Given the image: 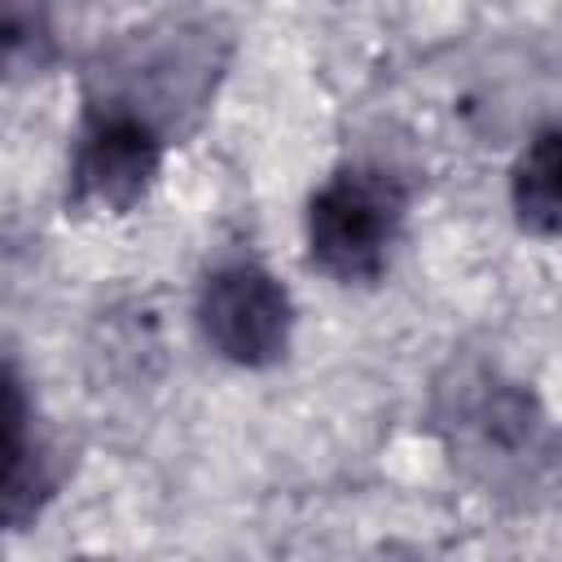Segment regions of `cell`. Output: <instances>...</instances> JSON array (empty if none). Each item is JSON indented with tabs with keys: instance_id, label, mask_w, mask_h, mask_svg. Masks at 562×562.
Returning a JSON list of instances; mask_svg holds the SVG:
<instances>
[{
	"instance_id": "6da1fadb",
	"label": "cell",
	"mask_w": 562,
	"mask_h": 562,
	"mask_svg": "<svg viewBox=\"0 0 562 562\" xmlns=\"http://www.w3.org/2000/svg\"><path fill=\"white\" fill-rule=\"evenodd\" d=\"M404 220V189L378 167L334 171L307 202V250L334 281H378Z\"/></svg>"
},
{
	"instance_id": "7a4b0ae2",
	"label": "cell",
	"mask_w": 562,
	"mask_h": 562,
	"mask_svg": "<svg viewBox=\"0 0 562 562\" xmlns=\"http://www.w3.org/2000/svg\"><path fill=\"white\" fill-rule=\"evenodd\" d=\"M198 329L215 356L241 369H268L285 356L294 329L290 290L259 263H220L198 290Z\"/></svg>"
},
{
	"instance_id": "3957f363",
	"label": "cell",
	"mask_w": 562,
	"mask_h": 562,
	"mask_svg": "<svg viewBox=\"0 0 562 562\" xmlns=\"http://www.w3.org/2000/svg\"><path fill=\"white\" fill-rule=\"evenodd\" d=\"M162 167V132L119 105H92L75 158H70V202L83 211L127 215L154 189Z\"/></svg>"
},
{
	"instance_id": "277c9868",
	"label": "cell",
	"mask_w": 562,
	"mask_h": 562,
	"mask_svg": "<svg viewBox=\"0 0 562 562\" xmlns=\"http://www.w3.org/2000/svg\"><path fill=\"white\" fill-rule=\"evenodd\" d=\"M452 426L479 448V452H518L536 439V426H540V413H536V400L509 382H474V386H461L457 404H452Z\"/></svg>"
},
{
	"instance_id": "5b68a950",
	"label": "cell",
	"mask_w": 562,
	"mask_h": 562,
	"mask_svg": "<svg viewBox=\"0 0 562 562\" xmlns=\"http://www.w3.org/2000/svg\"><path fill=\"white\" fill-rule=\"evenodd\" d=\"M509 202L531 237H562V123L527 140L509 171Z\"/></svg>"
},
{
	"instance_id": "8992f818",
	"label": "cell",
	"mask_w": 562,
	"mask_h": 562,
	"mask_svg": "<svg viewBox=\"0 0 562 562\" xmlns=\"http://www.w3.org/2000/svg\"><path fill=\"white\" fill-rule=\"evenodd\" d=\"M48 474H44V448L35 443L31 417H26V400L18 378H4V474H0V492H4V522L22 527L40 501L48 496Z\"/></svg>"
}]
</instances>
